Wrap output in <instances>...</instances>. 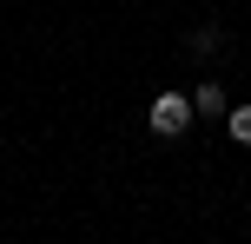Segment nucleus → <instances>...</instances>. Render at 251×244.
I'll return each mask as SVG.
<instances>
[{"instance_id": "obj_1", "label": "nucleus", "mask_w": 251, "mask_h": 244, "mask_svg": "<svg viewBox=\"0 0 251 244\" xmlns=\"http://www.w3.org/2000/svg\"><path fill=\"white\" fill-rule=\"evenodd\" d=\"M192 119H199V112H192L185 92H159V99H152V132H159V139H178Z\"/></svg>"}, {"instance_id": "obj_2", "label": "nucleus", "mask_w": 251, "mask_h": 244, "mask_svg": "<svg viewBox=\"0 0 251 244\" xmlns=\"http://www.w3.org/2000/svg\"><path fill=\"white\" fill-rule=\"evenodd\" d=\"M192 112H199V119H225L231 106H225V92H218V86H199V92H192Z\"/></svg>"}, {"instance_id": "obj_3", "label": "nucleus", "mask_w": 251, "mask_h": 244, "mask_svg": "<svg viewBox=\"0 0 251 244\" xmlns=\"http://www.w3.org/2000/svg\"><path fill=\"white\" fill-rule=\"evenodd\" d=\"M225 132L238 145H251V106H231V112H225Z\"/></svg>"}, {"instance_id": "obj_4", "label": "nucleus", "mask_w": 251, "mask_h": 244, "mask_svg": "<svg viewBox=\"0 0 251 244\" xmlns=\"http://www.w3.org/2000/svg\"><path fill=\"white\" fill-rule=\"evenodd\" d=\"M192 53H218V26H199V33H185Z\"/></svg>"}]
</instances>
